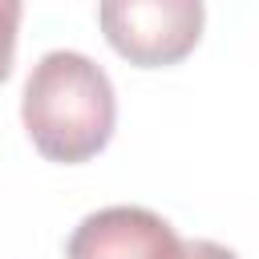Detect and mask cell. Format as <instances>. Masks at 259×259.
<instances>
[{
    "mask_svg": "<svg viewBox=\"0 0 259 259\" xmlns=\"http://www.w3.org/2000/svg\"><path fill=\"white\" fill-rule=\"evenodd\" d=\"M20 117L32 146L53 162H85L105 150L117 101L105 69L73 49L45 53L20 97Z\"/></svg>",
    "mask_w": 259,
    "mask_h": 259,
    "instance_id": "obj_1",
    "label": "cell"
},
{
    "mask_svg": "<svg viewBox=\"0 0 259 259\" xmlns=\"http://www.w3.org/2000/svg\"><path fill=\"white\" fill-rule=\"evenodd\" d=\"M97 20L109 45L142 69L182 61L202 36L198 0H105Z\"/></svg>",
    "mask_w": 259,
    "mask_h": 259,
    "instance_id": "obj_2",
    "label": "cell"
},
{
    "mask_svg": "<svg viewBox=\"0 0 259 259\" xmlns=\"http://www.w3.org/2000/svg\"><path fill=\"white\" fill-rule=\"evenodd\" d=\"M69 259H182L174 227L146 206H105L85 214L65 247Z\"/></svg>",
    "mask_w": 259,
    "mask_h": 259,
    "instance_id": "obj_3",
    "label": "cell"
},
{
    "mask_svg": "<svg viewBox=\"0 0 259 259\" xmlns=\"http://www.w3.org/2000/svg\"><path fill=\"white\" fill-rule=\"evenodd\" d=\"M20 0H0V81L12 73V53H16V28H20Z\"/></svg>",
    "mask_w": 259,
    "mask_h": 259,
    "instance_id": "obj_4",
    "label": "cell"
},
{
    "mask_svg": "<svg viewBox=\"0 0 259 259\" xmlns=\"http://www.w3.org/2000/svg\"><path fill=\"white\" fill-rule=\"evenodd\" d=\"M182 259H239V255H235V251H227L223 243L190 239V243H182Z\"/></svg>",
    "mask_w": 259,
    "mask_h": 259,
    "instance_id": "obj_5",
    "label": "cell"
}]
</instances>
